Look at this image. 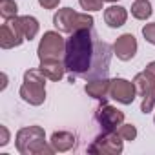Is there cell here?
Returning <instances> with one entry per match:
<instances>
[{
  "label": "cell",
  "instance_id": "6da1fadb",
  "mask_svg": "<svg viewBox=\"0 0 155 155\" xmlns=\"http://www.w3.org/2000/svg\"><path fill=\"white\" fill-rule=\"evenodd\" d=\"M110 46L106 42L95 40V35L91 29H79L71 33V37L66 40V53H64V64L66 69L71 75H82L90 79L104 77L110 69Z\"/></svg>",
  "mask_w": 155,
  "mask_h": 155
},
{
  "label": "cell",
  "instance_id": "7a4b0ae2",
  "mask_svg": "<svg viewBox=\"0 0 155 155\" xmlns=\"http://www.w3.org/2000/svg\"><path fill=\"white\" fill-rule=\"evenodd\" d=\"M17 151L22 155H42V153H55L53 146L46 144V131L40 126H28L20 128L15 137Z\"/></svg>",
  "mask_w": 155,
  "mask_h": 155
},
{
  "label": "cell",
  "instance_id": "3957f363",
  "mask_svg": "<svg viewBox=\"0 0 155 155\" xmlns=\"http://www.w3.org/2000/svg\"><path fill=\"white\" fill-rule=\"evenodd\" d=\"M46 79L40 69H28L24 73V82L18 90V95L24 102L31 106H40L46 101Z\"/></svg>",
  "mask_w": 155,
  "mask_h": 155
},
{
  "label": "cell",
  "instance_id": "277c9868",
  "mask_svg": "<svg viewBox=\"0 0 155 155\" xmlns=\"http://www.w3.org/2000/svg\"><path fill=\"white\" fill-rule=\"evenodd\" d=\"M93 17L88 13H77L71 8H62L53 15V26L60 33H75L79 29H93Z\"/></svg>",
  "mask_w": 155,
  "mask_h": 155
},
{
  "label": "cell",
  "instance_id": "5b68a950",
  "mask_svg": "<svg viewBox=\"0 0 155 155\" xmlns=\"http://www.w3.org/2000/svg\"><path fill=\"white\" fill-rule=\"evenodd\" d=\"M66 53V40L60 35V31H46L38 42L37 55L40 60L46 58H60V55Z\"/></svg>",
  "mask_w": 155,
  "mask_h": 155
},
{
  "label": "cell",
  "instance_id": "8992f818",
  "mask_svg": "<svg viewBox=\"0 0 155 155\" xmlns=\"http://www.w3.org/2000/svg\"><path fill=\"white\" fill-rule=\"evenodd\" d=\"M122 137L117 131H104L102 135H99L93 144L88 148L90 153H106V155H119L124 150L122 144Z\"/></svg>",
  "mask_w": 155,
  "mask_h": 155
},
{
  "label": "cell",
  "instance_id": "52a82bcc",
  "mask_svg": "<svg viewBox=\"0 0 155 155\" xmlns=\"http://www.w3.org/2000/svg\"><path fill=\"white\" fill-rule=\"evenodd\" d=\"M26 40L22 26H20V18L13 17L8 18L2 28H0V46L2 49H11V48H18L22 42Z\"/></svg>",
  "mask_w": 155,
  "mask_h": 155
},
{
  "label": "cell",
  "instance_id": "ba28073f",
  "mask_svg": "<svg viewBox=\"0 0 155 155\" xmlns=\"http://www.w3.org/2000/svg\"><path fill=\"white\" fill-rule=\"evenodd\" d=\"M137 97V90H135V84L122 79V77H117V79L111 81V86H110V99L117 101L119 104H131Z\"/></svg>",
  "mask_w": 155,
  "mask_h": 155
},
{
  "label": "cell",
  "instance_id": "9c48e42d",
  "mask_svg": "<svg viewBox=\"0 0 155 155\" xmlns=\"http://www.w3.org/2000/svg\"><path fill=\"white\" fill-rule=\"evenodd\" d=\"M95 117H97V122L101 124V128L104 131H117V128L124 122V113L120 110L110 106V104H102L97 110Z\"/></svg>",
  "mask_w": 155,
  "mask_h": 155
},
{
  "label": "cell",
  "instance_id": "30bf717a",
  "mask_svg": "<svg viewBox=\"0 0 155 155\" xmlns=\"http://www.w3.org/2000/svg\"><path fill=\"white\" fill-rule=\"evenodd\" d=\"M137 49H139V44H137V38H135L131 33L120 35V37L115 40V44H113V53H115L117 58L122 60V62L131 60V58L135 57Z\"/></svg>",
  "mask_w": 155,
  "mask_h": 155
},
{
  "label": "cell",
  "instance_id": "8fae6325",
  "mask_svg": "<svg viewBox=\"0 0 155 155\" xmlns=\"http://www.w3.org/2000/svg\"><path fill=\"white\" fill-rule=\"evenodd\" d=\"M110 86H111V81H108L106 77H97V79H91L84 86V91L95 101H104L110 97Z\"/></svg>",
  "mask_w": 155,
  "mask_h": 155
},
{
  "label": "cell",
  "instance_id": "7c38bea8",
  "mask_svg": "<svg viewBox=\"0 0 155 155\" xmlns=\"http://www.w3.org/2000/svg\"><path fill=\"white\" fill-rule=\"evenodd\" d=\"M38 69L48 77L49 81H62L64 75H66V64L60 62V58H46V60H40V66Z\"/></svg>",
  "mask_w": 155,
  "mask_h": 155
},
{
  "label": "cell",
  "instance_id": "4fadbf2b",
  "mask_svg": "<svg viewBox=\"0 0 155 155\" xmlns=\"http://www.w3.org/2000/svg\"><path fill=\"white\" fill-rule=\"evenodd\" d=\"M75 135L71 131H55L49 139V144L53 146L55 151L58 153H64V151H69L73 146H75Z\"/></svg>",
  "mask_w": 155,
  "mask_h": 155
},
{
  "label": "cell",
  "instance_id": "5bb4252c",
  "mask_svg": "<svg viewBox=\"0 0 155 155\" xmlns=\"http://www.w3.org/2000/svg\"><path fill=\"white\" fill-rule=\"evenodd\" d=\"M126 20H128V11L122 6H110L104 11V22L110 28H120L126 24Z\"/></svg>",
  "mask_w": 155,
  "mask_h": 155
},
{
  "label": "cell",
  "instance_id": "9a60e30c",
  "mask_svg": "<svg viewBox=\"0 0 155 155\" xmlns=\"http://www.w3.org/2000/svg\"><path fill=\"white\" fill-rule=\"evenodd\" d=\"M133 84H135L137 95H140V97H146V95H150V93L155 91V81L151 79L146 71L137 73V75L133 77Z\"/></svg>",
  "mask_w": 155,
  "mask_h": 155
},
{
  "label": "cell",
  "instance_id": "2e32d148",
  "mask_svg": "<svg viewBox=\"0 0 155 155\" xmlns=\"http://www.w3.org/2000/svg\"><path fill=\"white\" fill-rule=\"evenodd\" d=\"M18 18H20V26H22L26 40H33L38 35V29H40L38 20L35 17H31V15H24V17H18Z\"/></svg>",
  "mask_w": 155,
  "mask_h": 155
},
{
  "label": "cell",
  "instance_id": "e0dca14e",
  "mask_svg": "<svg viewBox=\"0 0 155 155\" xmlns=\"http://www.w3.org/2000/svg\"><path fill=\"white\" fill-rule=\"evenodd\" d=\"M151 4H150V0H135L133 6H131V15L133 18L137 20H148L151 17Z\"/></svg>",
  "mask_w": 155,
  "mask_h": 155
},
{
  "label": "cell",
  "instance_id": "ac0fdd59",
  "mask_svg": "<svg viewBox=\"0 0 155 155\" xmlns=\"http://www.w3.org/2000/svg\"><path fill=\"white\" fill-rule=\"evenodd\" d=\"M0 15H2L4 20L13 18L18 15V6L15 0H0Z\"/></svg>",
  "mask_w": 155,
  "mask_h": 155
},
{
  "label": "cell",
  "instance_id": "d6986e66",
  "mask_svg": "<svg viewBox=\"0 0 155 155\" xmlns=\"http://www.w3.org/2000/svg\"><path fill=\"white\" fill-rule=\"evenodd\" d=\"M117 133L124 139V140H135L137 139V128L133 126V124H120L119 128H117Z\"/></svg>",
  "mask_w": 155,
  "mask_h": 155
},
{
  "label": "cell",
  "instance_id": "ffe728a7",
  "mask_svg": "<svg viewBox=\"0 0 155 155\" xmlns=\"http://www.w3.org/2000/svg\"><path fill=\"white\" fill-rule=\"evenodd\" d=\"M79 4H81V8H82L86 13L104 9V8H102V6H104V0H79Z\"/></svg>",
  "mask_w": 155,
  "mask_h": 155
},
{
  "label": "cell",
  "instance_id": "44dd1931",
  "mask_svg": "<svg viewBox=\"0 0 155 155\" xmlns=\"http://www.w3.org/2000/svg\"><path fill=\"white\" fill-rule=\"evenodd\" d=\"M153 108H155V91L142 97V102H140V111L142 113H150V111H153Z\"/></svg>",
  "mask_w": 155,
  "mask_h": 155
},
{
  "label": "cell",
  "instance_id": "7402d4cb",
  "mask_svg": "<svg viewBox=\"0 0 155 155\" xmlns=\"http://www.w3.org/2000/svg\"><path fill=\"white\" fill-rule=\"evenodd\" d=\"M142 37L146 38V42L155 46V22H150L142 28Z\"/></svg>",
  "mask_w": 155,
  "mask_h": 155
},
{
  "label": "cell",
  "instance_id": "603a6c76",
  "mask_svg": "<svg viewBox=\"0 0 155 155\" xmlns=\"http://www.w3.org/2000/svg\"><path fill=\"white\" fill-rule=\"evenodd\" d=\"M38 4L44 9H55V8H58L60 0H38Z\"/></svg>",
  "mask_w": 155,
  "mask_h": 155
},
{
  "label": "cell",
  "instance_id": "cb8c5ba5",
  "mask_svg": "<svg viewBox=\"0 0 155 155\" xmlns=\"http://www.w3.org/2000/svg\"><path fill=\"white\" fill-rule=\"evenodd\" d=\"M9 142V130L6 126H0V146H6Z\"/></svg>",
  "mask_w": 155,
  "mask_h": 155
},
{
  "label": "cell",
  "instance_id": "d4e9b609",
  "mask_svg": "<svg viewBox=\"0 0 155 155\" xmlns=\"http://www.w3.org/2000/svg\"><path fill=\"white\" fill-rule=\"evenodd\" d=\"M144 71H146V73H148V75L151 77V79L155 81V60H151V62H150V64H148V66L144 68Z\"/></svg>",
  "mask_w": 155,
  "mask_h": 155
},
{
  "label": "cell",
  "instance_id": "484cf974",
  "mask_svg": "<svg viewBox=\"0 0 155 155\" xmlns=\"http://www.w3.org/2000/svg\"><path fill=\"white\" fill-rule=\"evenodd\" d=\"M6 88H8V75L2 73V90H6Z\"/></svg>",
  "mask_w": 155,
  "mask_h": 155
},
{
  "label": "cell",
  "instance_id": "4316f807",
  "mask_svg": "<svg viewBox=\"0 0 155 155\" xmlns=\"http://www.w3.org/2000/svg\"><path fill=\"white\" fill-rule=\"evenodd\" d=\"M104 2H119V0H104Z\"/></svg>",
  "mask_w": 155,
  "mask_h": 155
},
{
  "label": "cell",
  "instance_id": "83f0119b",
  "mask_svg": "<svg viewBox=\"0 0 155 155\" xmlns=\"http://www.w3.org/2000/svg\"><path fill=\"white\" fill-rule=\"evenodd\" d=\"M153 122H155V117H153Z\"/></svg>",
  "mask_w": 155,
  "mask_h": 155
}]
</instances>
